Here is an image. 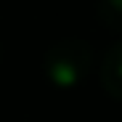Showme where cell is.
<instances>
[{"instance_id": "obj_3", "label": "cell", "mask_w": 122, "mask_h": 122, "mask_svg": "<svg viewBox=\"0 0 122 122\" xmlns=\"http://www.w3.org/2000/svg\"><path fill=\"white\" fill-rule=\"evenodd\" d=\"M96 11H98V19L109 29L122 32V0H98Z\"/></svg>"}, {"instance_id": "obj_2", "label": "cell", "mask_w": 122, "mask_h": 122, "mask_svg": "<svg viewBox=\"0 0 122 122\" xmlns=\"http://www.w3.org/2000/svg\"><path fill=\"white\" fill-rule=\"evenodd\" d=\"M101 85L122 101V37L112 43L101 58Z\"/></svg>"}, {"instance_id": "obj_1", "label": "cell", "mask_w": 122, "mask_h": 122, "mask_svg": "<svg viewBox=\"0 0 122 122\" xmlns=\"http://www.w3.org/2000/svg\"><path fill=\"white\" fill-rule=\"evenodd\" d=\"M90 64H93V45L74 35L58 37L43 56L48 80L56 85H64V88L80 82L90 72Z\"/></svg>"}]
</instances>
